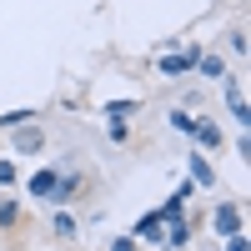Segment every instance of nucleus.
<instances>
[{"mask_svg": "<svg viewBox=\"0 0 251 251\" xmlns=\"http://www.w3.org/2000/svg\"><path fill=\"white\" fill-rule=\"evenodd\" d=\"M20 121H35V111H5L0 116V131H10V126H20Z\"/></svg>", "mask_w": 251, "mask_h": 251, "instance_id": "obj_14", "label": "nucleus"}, {"mask_svg": "<svg viewBox=\"0 0 251 251\" xmlns=\"http://www.w3.org/2000/svg\"><path fill=\"white\" fill-rule=\"evenodd\" d=\"M211 231H216V236H236V231H241V206H236V201H216Z\"/></svg>", "mask_w": 251, "mask_h": 251, "instance_id": "obj_6", "label": "nucleus"}, {"mask_svg": "<svg viewBox=\"0 0 251 251\" xmlns=\"http://www.w3.org/2000/svg\"><path fill=\"white\" fill-rule=\"evenodd\" d=\"M75 186H80V176H75V171H55V166H40V171L25 181V191H30V196H40L46 206H66Z\"/></svg>", "mask_w": 251, "mask_h": 251, "instance_id": "obj_1", "label": "nucleus"}, {"mask_svg": "<svg viewBox=\"0 0 251 251\" xmlns=\"http://www.w3.org/2000/svg\"><path fill=\"white\" fill-rule=\"evenodd\" d=\"M196 75L221 80V75H226V60H221V55H211V50H201V55H196Z\"/></svg>", "mask_w": 251, "mask_h": 251, "instance_id": "obj_8", "label": "nucleus"}, {"mask_svg": "<svg viewBox=\"0 0 251 251\" xmlns=\"http://www.w3.org/2000/svg\"><path fill=\"white\" fill-rule=\"evenodd\" d=\"M136 241H151L156 246V236H161V211H146L141 221H136V231H131Z\"/></svg>", "mask_w": 251, "mask_h": 251, "instance_id": "obj_9", "label": "nucleus"}, {"mask_svg": "<svg viewBox=\"0 0 251 251\" xmlns=\"http://www.w3.org/2000/svg\"><path fill=\"white\" fill-rule=\"evenodd\" d=\"M0 186H15V161H0Z\"/></svg>", "mask_w": 251, "mask_h": 251, "instance_id": "obj_16", "label": "nucleus"}, {"mask_svg": "<svg viewBox=\"0 0 251 251\" xmlns=\"http://www.w3.org/2000/svg\"><path fill=\"white\" fill-rule=\"evenodd\" d=\"M196 55H201V46H186V50H166V55L156 60V75H166V80H176V75H191V71H196Z\"/></svg>", "mask_w": 251, "mask_h": 251, "instance_id": "obj_3", "label": "nucleus"}, {"mask_svg": "<svg viewBox=\"0 0 251 251\" xmlns=\"http://www.w3.org/2000/svg\"><path fill=\"white\" fill-rule=\"evenodd\" d=\"M186 176H191V186H196V191H216V166H211V156H206L201 146H196L191 156H186Z\"/></svg>", "mask_w": 251, "mask_h": 251, "instance_id": "obj_4", "label": "nucleus"}, {"mask_svg": "<svg viewBox=\"0 0 251 251\" xmlns=\"http://www.w3.org/2000/svg\"><path fill=\"white\" fill-rule=\"evenodd\" d=\"M50 211H55V221H50V226H55V236H60V241H71V236H75V216H71V211H60V206H50Z\"/></svg>", "mask_w": 251, "mask_h": 251, "instance_id": "obj_10", "label": "nucleus"}, {"mask_svg": "<svg viewBox=\"0 0 251 251\" xmlns=\"http://www.w3.org/2000/svg\"><path fill=\"white\" fill-rule=\"evenodd\" d=\"M166 121H171V131H181V136H191V131H196V116H191V111H171Z\"/></svg>", "mask_w": 251, "mask_h": 251, "instance_id": "obj_12", "label": "nucleus"}, {"mask_svg": "<svg viewBox=\"0 0 251 251\" xmlns=\"http://www.w3.org/2000/svg\"><path fill=\"white\" fill-rule=\"evenodd\" d=\"M191 141L201 146V151H221V146H226V136H221V126H216V121H196Z\"/></svg>", "mask_w": 251, "mask_h": 251, "instance_id": "obj_7", "label": "nucleus"}, {"mask_svg": "<svg viewBox=\"0 0 251 251\" xmlns=\"http://www.w3.org/2000/svg\"><path fill=\"white\" fill-rule=\"evenodd\" d=\"M111 251H136V236H116V241H111Z\"/></svg>", "mask_w": 251, "mask_h": 251, "instance_id": "obj_18", "label": "nucleus"}, {"mask_svg": "<svg viewBox=\"0 0 251 251\" xmlns=\"http://www.w3.org/2000/svg\"><path fill=\"white\" fill-rule=\"evenodd\" d=\"M226 251H251V241H246V236L236 231V236H226Z\"/></svg>", "mask_w": 251, "mask_h": 251, "instance_id": "obj_17", "label": "nucleus"}, {"mask_svg": "<svg viewBox=\"0 0 251 251\" xmlns=\"http://www.w3.org/2000/svg\"><path fill=\"white\" fill-rule=\"evenodd\" d=\"M156 246H166V251L191 246V221H186V211H161V236H156Z\"/></svg>", "mask_w": 251, "mask_h": 251, "instance_id": "obj_2", "label": "nucleus"}, {"mask_svg": "<svg viewBox=\"0 0 251 251\" xmlns=\"http://www.w3.org/2000/svg\"><path fill=\"white\" fill-rule=\"evenodd\" d=\"M20 221V201H0V226H15Z\"/></svg>", "mask_w": 251, "mask_h": 251, "instance_id": "obj_13", "label": "nucleus"}, {"mask_svg": "<svg viewBox=\"0 0 251 251\" xmlns=\"http://www.w3.org/2000/svg\"><path fill=\"white\" fill-rule=\"evenodd\" d=\"M10 146H15V156H35L46 146V131L35 121H20V126H10Z\"/></svg>", "mask_w": 251, "mask_h": 251, "instance_id": "obj_5", "label": "nucleus"}, {"mask_svg": "<svg viewBox=\"0 0 251 251\" xmlns=\"http://www.w3.org/2000/svg\"><path fill=\"white\" fill-rule=\"evenodd\" d=\"M231 50H236V55H246V50H251V40H246V30H231Z\"/></svg>", "mask_w": 251, "mask_h": 251, "instance_id": "obj_15", "label": "nucleus"}, {"mask_svg": "<svg viewBox=\"0 0 251 251\" xmlns=\"http://www.w3.org/2000/svg\"><path fill=\"white\" fill-rule=\"evenodd\" d=\"M136 106H141V100H106V106H100V111H106L111 121H126V116H131Z\"/></svg>", "mask_w": 251, "mask_h": 251, "instance_id": "obj_11", "label": "nucleus"}]
</instances>
